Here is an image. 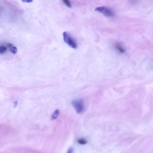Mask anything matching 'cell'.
<instances>
[{"instance_id": "3", "label": "cell", "mask_w": 153, "mask_h": 153, "mask_svg": "<svg viewBox=\"0 0 153 153\" xmlns=\"http://www.w3.org/2000/svg\"><path fill=\"white\" fill-rule=\"evenodd\" d=\"M72 104L75 109L77 113H80L84 109V102L82 100H77L73 101L72 102Z\"/></svg>"}, {"instance_id": "1", "label": "cell", "mask_w": 153, "mask_h": 153, "mask_svg": "<svg viewBox=\"0 0 153 153\" xmlns=\"http://www.w3.org/2000/svg\"><path fill=\"white\" fill-rule=\"evenodd\" d=\"M64 40L66 44L73 48L75 49L78 47V44L76 40L69 33L64 32L63 33Z\"/></svg>"}, {"instance_id": "10", "label": "cell", "mask_w": 153, "mask_h": 153, "mask_svg": "<svg viewBox=\"0 0 153 153\" xmlns=\"http://www.w3.org/2000/svg\"><path fill=\"white\" fill-rule=\"evenodd\" d=\"M73 149L72 148H71L69 149V150H68V153H73Z\"/></svg>"}, {"instance_id": "5", "label": "cell", "mask_w": 153, "mask_h": 153, "mask_svg": "<svg viewBox=\"0 0 153 153\" xmlns=\"http://www.w3.org/2000/svg\"><path fill=\"white\" fill-rule=\"evenodd\" d=\"M78 143L82 145H85L87 143V140L83 138L79 139H78Z\"/></svg>"}, {"instance_id": "2", "label": "cell", "mask_w": 153, "mask_h": 153, "mask_svg": "<svg viewBox=\"0 0 153 153\" xmlns=\"http://www.w3.org/2000/svg\"><path fill=\"white\" fill-rule=\"evenodd\" d=\"M95 10L103 14L105 16L107 17H112L114 15V14L112 10L104 6H101L97 7Z\"/></svg>"}, {"instance_id": "6", "label": "cell", "mask_w": 153, "mask_h": 153, "mask_svg": "<svg viewBox=\"0 0 153 153\" xmlns=\"http://www.w3.org/2000/svg\"><path fill=\"white\" fill-rule=\"evenodd\" d=\"M6 48L4 46H0V54H3L5 53L6 51Z\"/></svg>"}, {"instance_id": "9", "label": "cell", "mask_w": 153, "mask_h": 153, "mask_svg": "<svg viewBox=\"0 0 153 153\" xmlns=\"http://www.w3.org/2000/svg\"><path fill=\"white\" fill-rule=\"evenodd\" d=\"M22 2H27V3H29V2H32V0H22Z\"/></svg>"}, {"instance_id": "4", "label": "cell", "mask_w": 153, "mask_h": 153, "mask_svg": "<svg viewBox=\"0 0 153 153\" xmlns=\"http://www.w3.org/2000/svg\"><path fill=\"white\" fill-rule=\"evenodd\" d=\"M60 113V111L59 110H56L54 112L52 116H51L52 119L53 120L56 119L59 116Z\"/></svg>"}, {"instance_id": "7", "label": "cell", "mask_w": 153, "mask_h": 153, "mask_svg": "<svg viewBox=\"0 0 153 153\" xmlns=\"http://www.w3.org/2000/svg\"><path fill=\"white\" fill-rule=\"evenodd\" d=\"M63 1L68 7H71V4L69 0H63Z\"/></svg>"}, {"instance_id": "8", "label": "cell", "mask_w": 153, "mask_h": 153, "mask_svg": "<svg viewBox=\"0 0 153 153\" xmlns=\"http://www.w3.org/2000/svg\"><path fill=\"white\" fill-rule=\"evenodd\" d=\"M10 51L14 54H16L17 51V49L15 47H12L10 49Z\"/></svg>"}, {"instance_id": "11", "label": "cell", "mask_w": 153, "mask_h": 153, "mask_svg": "<svg viewBox=\"0 0 153 153\" xmlns=\"http://www.w3.org/2000/svg\"><path fill=\"white\" fill-rule=\"evenodd\" d=\"M7 46L8 47L11 48V47H12L13 45L12 44H7Z\"/></svg>"}]
</instances>
